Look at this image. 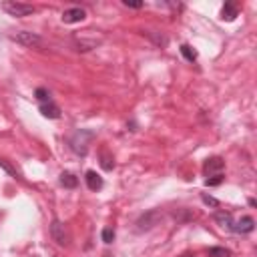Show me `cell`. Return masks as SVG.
Here are the masks:
<instances>
[{"instance_id":"cell-1","label":"cell","mask_w":257,"mask_h":257,"mask_svg":"<svg viewBox=\"0 0 257 257\" xmlns=\"http://www.w3.org/2000/svg\"><path fill=\"white\" fill-rule=\"evenodd\" d=\"M94 137H96L94 131H90V128H78V131H74V133L68 137V149H70L74 155L84 157V155L88 153V147H90V143H92Z\"/></svg>"},{"instance_id":"cell-2","label":"cell","mask_w":257,"mask_h":257,"mask_svg":"<svg viewBox=\"0 0 257 257\" xmlns=\"http://www.w3.org/2000/svg\"><path fill=\"white\" fill-rule=\"evenodd\" d=\"M2 10L14 18H24V16H30L36 12V8L32 4H24V2H16V0H6L0 4Z\"/></svg>"},{"instance_id":"cell-3","label":"cell","mask_w":257,"mask_h":257,"mask_svg":"<svg viewBox=\"0 0 257 257\" xmlns=\"http://www.w3.org/2000/svg\"><path fill=\"white\" fill-rule=\"evenodd\" d=\"M10 40H14L16 44L24 46V48H38L42 44V36L30 30H16L10 34Z\"/></svg>"},{"instance_id":"cell-4","label":"cell","mask_w":257,"mask_h":257,"mask_svg":"<svg viewBox=\"0 0 257 257\" xmlns=\"http://www.w3.org/2000/svg\"><path fill=\"white\" fill-rule=\"evenodd\" d=\"M50 235H52V239H54L60 247H68V245H70V231H68V227H66L62 221H58V219L52 221V225H50Z\"/></svg>"},{"instance_id":"cell-5","label":"cell","mask_w":257,"mask_h":257,"mask_svg":"<svg viewBox=\"0 0 257 257\" xmlns=\"http://www.w3.org/2000/svg\"><path fill=\"white\" fill-rule=\"evenodd\" d=\"M163 217H161V213L157 211V209H153V211H147L145 215H141L139 219H137V231L139 233H143V231H149V229H153L155 225H159V221H161Z\"/></svg>"},{"instance_id":"cell-6","label":"cell","mask_w":257,"mask_h":257,"mask_svg":"<svg viewBox=\"0 0 257 257\" xmlns=\"http://www.w3.org/2000/svg\"><path fill=\"white\" fill-rule=\"evenodd\" d=\"M253 229H255V219L249 217V215H245V217H241V219H233L231 225H229V231H233V233H237V235H247V233H251Z\"/></svg>"},{"instance_id":"cell-7","label":"cell","mask_w":257,"mask_h":257,"mask_svg":"<svg viewBox=\"0 0 257 257\" xmlns=\"http://www.w3.org/2000/svg\"><path fill=\"white\" fill-rule=\"evenodd\" d=\"M60 18H62L64 24H78L86 18V10L80 8V6H72V8H66Z\"/></svg>"},{"instance_id":"cell-8","label":"cell","mask_w":257,"mask_h":257,"mask_svg":"<svg viewBox=\"0 0 257 257\" xmlns=\"http://www.w3.org/2000/svg\"><path fill=\"white\" fill-rule=\"evenodd\" d=\"M223 169H225V161L221 159V157H211V159H207L205 161V165H203V171H205V175H217V173H223Z\"/></svg>"},{"instance_id":"cell-9","label":"cell","mask_w":257,"mask_h":257,"mask_svg":"<svg viewBox=\"0 0 257 257\" xmlns=\"http://www.w3.org/2000/svg\"><path fill=\"white\" fill-rule=\"evenodd\" d=\"M40 114L44 116V118H60V106L54 102V100H48V102H42L40 106Z\"/></svg>"},{"instance_id":"cell-10","label":"cell","mask_w":257,"mask_h":257,"mask_svg":"<svg viewBox=\"0 0 257 257\" xmlns=\"http://www.w3.org/2000/svg\"><path fill=\"white\" fill-rule=\"evenodd\" d=\"M84 181H86V187H88L90 191H100L102 185H104L102 177H100L96 171H86V173H84Z\"/></svg>"},{"instance_id":"cell-11","label":"cell","mask_w":257,"mask_h":257,"mask_svg":"<svg viewBox=\"0 0 257 257\" xmlns=\"http://www.w3.org/2000/svg\"><path fill=\"white\" fill-rule=\"evenodd\" d=\"M237 14H239V6L235 2H225L223 4V8H221V20L231 22V20L237 18Z\"/></svg>"},{"instance_id":"cell-12","label":"cell","mask_w":257,"mask_h":257,"mask_svg":"<svg viewBox=\"0 0 257 257\" xmlns=\"http://www.w3.org/2000/svg\"><path fill=\"white\" fill-rule=\"evenodd\" d=\"M60 185L64 187V189H74L76 185H78V177L74 175V173H70V171H64V173H60Z\"/></svg>"},{"instance_id":"cell-13","label":"cell","mask_w":257,"mask_h":257,"mask_svg":"<svg viewBox=\"0 0 257 257\" xmlns=\"http://www.w3.org/2000/svg\"><path fill=\"white\" fill-rule=\"evenodd\" d=\"M213 219H215V221H217L221 227L229 229V225H231V221H233V215H231L229 211H223V209H221V211H217V213L213 215Z\"/></svg>"},{"instance_id":"cell-14","label":"cell","mask_w":257,"mask_h":257,"mask_svg":"<svg viewBox=\"0 0 257 257\" xmlns=\"http://www.w3.org/2000/svg\"><path fill=\"white\" fill-rule=\"evenodd\" d=\"M34 96H36V100L42 104V102H48V100H52L50 98V92L44 88V86H38L36 90H34Z\"/></svg>"},{"instance_id":"cell-15","label":"cell","mask_w":257,"mask_h":257,"mask_svg":"<svg viewBox=\"0 0 257 257\" xmlns=\"http://www.w3.org/2000/svg\"><path fill=\"white\" fill-rule=\"evenodd\" d=\"M223 181H225V175H223V173H217V175L207 177V179H205V185H207V187H217V185H221Z\"/></svg>"},{"instance_id":"cell-16","label":"cell","mask_w":257,"mask_h":257,"mask_svg":"<svg viewBox=\"0 0 257 257\" xmlns=\"http://www.w3.org/2000/svg\"><path fill=\"white\" fill-rule=\"evenodd\" d=\"M181 54L189 60V62H193V60H197V52L189 46V44H181Z\"/></svg>"},{"instance_id":"cell-17","label":"cell","mask_w":257,"mask_h":257,"mask_svg":"<svg viewBox=\"0 0 257 257\" xmlns=\"http://www.w3.org/2000/svg\"><path fill=\"white\" fill-rule=\"evenodd\" d=\"M209 257H231V251L225 249V247H211Z\"/></svg>"},{"instance_id":"cell-18","label":"cell","mask_w":257,"mask_h":257,"mask_svg":"<svg viewBox=\"0 0 257 257\" xmlns=\"http://www.w3.org/2000/svg\"><path fill=\"white\" fill-rule=\"evenodd\" d=\"M100 159H102V161H100V167H102L104 171H112V167H114V161L108 157V153H106V151H102Z\"/></svg>"},{"instance_id":"cell-19","label":"cell","mask_w":257,"mask_h":257,"mask_svg":"<svg viewBox=\"0 0 257 257\" xmlns=\"http://www.w3.org/2000/svg\"><path fill=\"white\" fill-rule=\"evenodd\" d=\"M100 237H102V241H104V243H112V241H114V229L104 227V229H102V233H100Z\"/></svg>"},{"instance_id":"cell-20","label":"cell","mask_w":257,"mask_h":257,"mask_svg":"<svg viewBox=\"0 0 257 257\" xmlns=\"http://www.w3.org/2000/svg\"><path fill=\"white\" fill-rule=\"evenodd\" d=\"M0 167H2V169H4V171L10 175V177H14V179H16V177H20V175L16 173V169H14V167H10V165H8L4 159H0Z\"/></svg>"},{"instance_id":"cell-21","label":"cell","mask_w":257,"mask_h":257,"mask_svg":"<svg viewBox=\"0 0 257 257\" xmlns=\"http://www.w3.org/2000/svg\"><path fill=\"white\" fill-rule=\"evenodd\" d=\"M122 4L128 8H143L145 6V2H137V0H122Z\"/></svg>"},{"instance_id":"cell-22","label":"cell","mask_w":257,"mask_h":257,"mask_svg":"<svg viewBox=\"0 0 257 257\" xmlns=\"http://www.w3.org/2000/svg\"><path fill=\"white\" fill-rule=\"evenodd\" d=\"M201 199H203V203H205V205H211V207H217V205H219V201H217V199H213V197H207V195H203Z\"/></svg>"}]
</instances>
